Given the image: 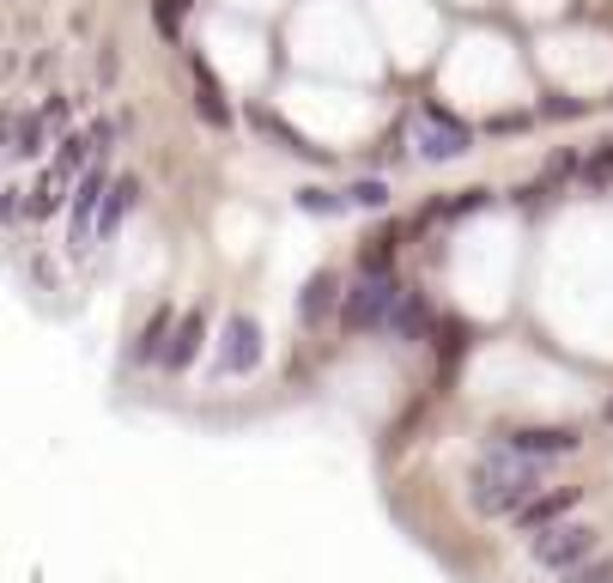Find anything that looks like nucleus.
Masks as SVG:
<instances>
[{
  "label": "nucleus",
  "instance_id": "nucleus-1",
  "mask_svg": "<svg viewBox=\"0 0 613 583\" xmlns=\"http://www.w3.org/2000/svg\"><path fill=\"white\" fill-rule=\"evenodd\" d=\"M534 492H541V469H534V456H523V450L486 456L468 474V504L480 516H511V511H523Z\"/></svg>",
  "mask_w": 613,
  "mask_h": 583
},
{
  "label": "nucleus",
  "instance_id": "nucleus-2",
  "mask_svg": "<svg viewBox=\"0 0 613 583\" xmlns=\"http://www.w3.org/2000/svg\"><path fill=\"white\" fill-rule=\"evenodd\" d=\"M395 304H401V280H395V268H389V274H371V268H364V274L346 287V298H341V322H346L352 334H364V329H389Z\"/></svg>",
  "mask_w": 613,
  "mask_h": 583
},
{
  "label": "nucleus",
  "instance_id": "nucleus-3",
  "mask_svg": "<svg viewBox=\"0 0 613 583\" xmlns=\"http://www.w3.org/2000/svg\"><path fill=\"white\" fill-rule=\"evenodd\" d=\"M529 553H534V565H546V572H571V565H583L595 553V529L559 516V523H546L541 535H534Z\"/></svg>",
  "mask_w": 613,
  "mask_h": 583
},
{
  "label": "nucleus",
  "instance_id": "nucleus-4",
  "mask_svg": "<svg viewBox=\"0 0 613 583\" xmlns=\"http://www.w3.org/2000/svg\"><path fill=\"white\" fill-rule=\"evenodd\" d=\"M468 140H474V134H468L450 110H438V103H425V110H420V152H425V159H462Z\"/></svg>",
  "mask_w": 613,
  "mask_h": 583
},
{
  "label": "nucleus",
  "instance_id": "nucleus-5",
  "mask_svg": "<svg viewBox=\"0 0 613 583\" xmlns=\"http://www.w3.org/2000/svg\"><path fill=\"white\" fill-rule=\"evenodd\" d=\"M103 194H110V177H103V164H91V171L80 177V189H73V243H91Z\"/></svg>",
  "mask_w": 613,
  "mask_h": 583
},
{
  "label": "nucleus",
  "instance_id": "nucleus-6",
  "mask_svg": "<svg viewBox=\"0 0 613 583\" xmlns=\"http://www.w3.org/2000/svg\"><path fill=\"white\" fill-rule=\"evenodd\" d=\"M255 359H262V329H255L250 316H231V322H225V353H219V365H225V371H250Z\"/></svg>",
  "mask_w": 613,
  "mask_h": 583
},
{
  "label": "nucleus",
  "instance_id": "nucleus-7",
  "mask_svg": "<svg viewBox=\"0 0 613 583\" xmlns=\"http://www.w3.org/2000/svg\"><path fill=\"white\" fill-rule=\"evenodd\" d=\"M511 450H523V456H571L577 432L571 425H529V432H511Z\"/></svg>",
  "mask_w": 613,
  "mask_h": 583
},
{
  "label": "nucleus",
  "instance_id": "nucleus-8",
  "mask_svg": "<svg viewBox=\"0 0 613 583\" xmlns=\"http://www.w3.org/2000/svg\"><path fill=\"white\" fill-rule=\"evenodd\" d=\"M577 499H583L577 486H553V492H534V499H529L516 516H523V529H529V535H541V529H546V523H559V516H565Z\"/></svg>",
  "mask_w": 613,
  "mask_h": 583
},
{
  "label": "nucleus",
  "instance_id": "nucleus-9",
  "mask_svg": "<svg viewBox=\"0 0 613 583\" xmlns=\"http://www.w3.org/2000/svg\"><path fill=\"white\" fill-rule=\"evenodd\" d=\"M194 110H201L207 128H231V103H225V92H219V80H213L207 61H194Z\"/></svg>",
  "mask_w": 613,
  "mask_h": 583
},
{
  "label": "nucleus",
  "instance_id": "nucleus-10",
  "mask_svg": "<svg viewBox=\"0 0 613 583\" xmlns=\"http://www.w3.org/2000/svg\"><path fill=\"white\" fill-rule=\"evenodd\" d=\"M401 243H408V225H376L371 238H364V268H371V274H389V268H395V255H401Z\"/></svg>",
  "mask_w": 613,
  "mask_h": 583
},
{
  "label": "nucleus",
  "instance_id": "nucleus-11",
  "mask_svg": "<svg viewBox=\"0 0 613 583\" xmlns=\"http://www.w3.org/2000/svg\"><path fill=\"white\" fill-rule=\"evenodd\" d=\"M250 122L262 128V134H273V140H280V152H298V159H316V164L329 159V152H322V147H310V140L298 134V128H285L280 115H268V110H250Z\"/></svg>",
  "mask_w": 613,
  "mask_h": 583
},
{
  "label": "nucleus",
  "instance_id": "nucleus-12",
  "mask_svg": "<svg viewBox=\"0 0 613 583\" xmlns=\"http://www.w3.org/2000/svg\"><path fill=\"white\" fill-rule=\"evenodd\" d=\"M201 341H207V322H201V310H194V316H182V322H177V334H171V353H164V365H171V371H182L194 353H201Z\"/></svg>",
  "mask_w": 613,
  "mask_h": 583
},
{
  "label": "nucleus",
  "instance_id": "nucleus-13",
  "mask_svg": "<svg viewBox=\"0 0 613 583\" xmlns=\"http://www.w3.org/2000/svg\"><path fill=\"white\" fill-rule=\"evenodd\" d=\"M425 304H420V292H401V304H395V316H389V334H395V341H420L425 334Z\"/></svg>",
  "mask_w": 613,
  "mask_h": 583
},
{
  "label": "nucleus",
  "instance_id": "nucleus-14",
  "mask_svg": "<svg viewBox=\"0 0 613 583\" xmlns=\"http://www.w3.org/2000/svg\"><path fill=\"white\" fill-rule=\"evenodd\" d=\"M334 287H341V280L322 268V274L304 287V298H298V316H304V322H322V316H329V304H334Z\"/></svg>",
  "mask_w": 613,
  "mask_h": 583
},
{
  "label": "nucleus",
  "instance_id": "nucleus-15",
  "mask_svg": "<svg viewBox=\"0 0 613 583\" xmlns=\"http://www.w3.org/2000/svg\"><path fill=\"white\" fill-rule=\"evenodd\" d=\"M577 183L590 189V194H602V189H613V140H602V147L590 152V159L577 164Z\"/></svg>",
  "mask_w": 613,
  "mask_h": 583
},
{
  "label": "nucleus",
  "instance_id": "nucleus-16",
  "mask_svg": "<svg viewBox=\"0 0 613 583\" xmlns=\"http://www.w3.org/2000/svg\"><path fill=\"white\" fill-rule=\"evenodd\" d=\"M134 201H140V183H134V177H115V183H110V207H103V219H98V231H103V238H110V231L122 225V219H128V207H134Z\"/></svg>",
  "mask_w": 613,
  "mask_h": 583
},
{
  "label": "nucleus",
  "instance_id": "nucleus-17",
  "mask_svg": "<svg viewBox=\"0 0 613 583\" xmlns=\"http://www.w3.org/2000/svg\"><path fill=\"white\" fill-rule=\"evenodd\" d=\"M164 353H171V310H152V322L140 329L134 359H159V365H164Z\"/></svg>",
  "mask_w": 613,
  "mask_h": 583
},
{
  "label": "nucleus",
  "instance_id": "nucleus-18",
  "mask_svg": "<svg viewBox=\"0 0 613 583\" xmlns=\"http://www.w3.org/2000/svg\"><path fill=\"white\" fill-rule=\"evenodd\" d=\"M43 128H49L43 110L19 115V122H12V159H37V152H43Z\"/></svg>",
  "mask_w": 613,
  "mask_h": 583
},
{
  "label": "nucleus",
  "instance_id": "nucleus-19",
  "mask_svg": "<svg viewBox=\"0 0 613 583\" xmlns=\"http://www.w3.org/2000/svg\"><path fill=\"white\" fill-rule=\"evenodd\" d=\"M91 152H98V140H91V134H68V140H61V159H56V171H61V177L86 171V159H91Z\"/></svg>",
  "mask_w": 613,
  "mask_h": 583
},
{
  "label": "nucleus",
  "instance_id": "nucleus-20",
  "mask_svg": "<svg viewBox=\"0 0 613 583\" xmlns=\"http://www.w3.org/2000/svg\"><path fill=\"white\" fill-rule=\"evenodd\" d=\"M61 189H68V177H61V171H43V183L31 189V207H24V213H31V219H43L49 207L61 201Z\"/></svg>",
  "mask_w": 613,
  "mask_h": 583
},
{
  "label": "nucleus",
  "instance_id": "nucleus-21",
  "mask_svg": "<svg viewBox=\"0 0 613 583\" xmlns=\"http://www.w3.org/2000/svg\"><path fill=\"white\" fill-rule=\"evenodd\" d=\"M565 583H613V553H602V560H583V565H571Z\"/></svg>",
  "mask_w": 613,
  "mask_h": 583
},
{
  "label": "nucleus",
  "instance_id": "nucleus-22",
  "mask_svg": "<svg viewBox=\"0 0 613 583\" xmlns=\"http://www.w3.org/2000/svg\"><path fill=\"white\" fill-rule=\"evenodd\" d=\"M462 341H468V334H462V322H443V329H438V346H443V359H450V365L462 359Z\"/></svg>",
  "mask_w": 613,
  "mask_h": 583
},
{
  "label": "nucleus",
  "instance_id": "nucleus-23",
  "mask_svg": "<svg viewBox=\"0 0 613 583\" xmlns=\"http://www.w3.org/2000/svg\"><path fill=\"white\" fill-rule=\"evenodd\" d=\"M346 201H359V207H383V201H389V189L371 177V183H352V189H346Z\"/></svg>",
  "mask_w": 613,
  "mask_h": 583
},
{
  "label": "nucleus",
  "instance_id": "nucleus-24",
  "mask_svg": "<svg viewBox=\"0 0 613 583\" xmlns=\"http://www.w3.org/2000/svg\"><path fill=\"white\" fill-rule=\"evenodd\" d=\"M182 7H189V0H159V31H164V37H177V24H182Z\"/></svg>",
  "mask_w": 613,
  "mask_h": 583
},
{
  "label": "nucleus",
  "instance_id": "nucleus-25",
  "mask_svg": "<svg viewBox=\"0 0 613 583\" xmlns=\"http://www.w3.org/2000/svg\"><path fill=\"white\" fill-rule=\"evenodd\" d=\"M298 201H304L310 213H334V207H341V201H334L329 189H304V194H298Z\"/></svg>",
  "mask_w": 613,
  "mask_h": 583
},
{
  "label": "nucleus",
  "instance_id": "nucleus-26",
  "mask_svg": "<svg viewBox=\"0 0 613 583\" xmlns=\"http://www.w3.org/2000/svg\"><path fill=\"white\" fill-rule=\"evenodd\" d=\"M86 134H91V140H98V152H103V159H110V140H115V122H91V128H86Z\"/></svg>",
  "mask_w": 613,
  "mask_h": 583
},
{
  "label": "nucleus",
  "instance_id": "nucleus-27",
  "mask_svg": "<svg viewBox=\"0 0 613 583\" xmlns=\"http://www.w3.org/2000/svg\"><path fill=\"white\" fill-rule=\"evenodd\" d=\"M43 115H49V128H61V122H68V103H61V98H49V103H43Z\"/></svg>",
  "mask_w": 613,
  "mask_h": 583
},
{
  "label": "nucleus",
  "instance_id": "nucleus-28",
  "mask_svg": "<svg viewBox=\"0 0 613 583\" xmlns=\"http://www.w3.org/2000/svg\"><path fill=\"white\" fill-rule=\"evenodd\" d=\"M607 420H613V395H607Z\"/></svg>",
  "mask_w": 613,
  "mask_h": 583
}]
</instances>
